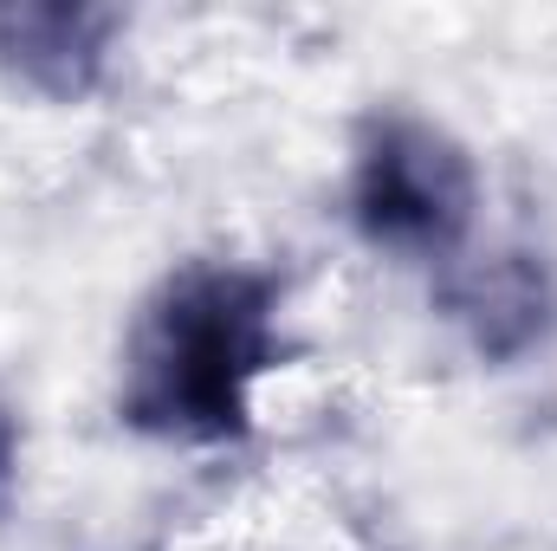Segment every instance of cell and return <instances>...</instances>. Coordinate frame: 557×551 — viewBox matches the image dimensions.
<instances>
[{"label":"cell","mask_w":557,"mask_h":551,"mask_svg":"<svg viewBox=\"0 0 557 551\" xmlns=\"http://www.w3.org/2000/svg\"><path fill=\"white\" fill-rule=\"evenodd\" d=\"M285 364V279L240 254H188L137 298L117 344V421L162 448H234Z\"/></svg>","instance_id":"obj_1"},{"label":"cell","mask_w":557,"mask_h":551,"mask_svg":"<svg viewBox=\"0 0 557 551\" xmlns=\"http://www.w3.org/2000/svg\"><path fill=\"white\" fill-rule=\"evenodd\" d=\"M344 215L370 254L454 267L480 221V162L421 111H370L350 143Z\"/></svg>","instance_id":"obj_2"},{"label":"cell","mask_w":557,"mask_h":551,"mask_svg":"<svg viewBox=\"0 0 557 551\" xmlns=\"http://www.w3.org/2000/svg\"><path fill=\"white\" fill-rule=\"evenodd\" d=\"M441 311L460 325V338L486 364H519L539 351L557 325V279L545 254L532 247H493V254H460L441 267Z\"/></svg>","instance_id":"obj_3"},{"label":"cell","mask_w":557,"mask_h":551,"mask_svg":"<svg viewBox=\"0 0 557 551\" xmlns=\"http://www.w3.org/2000/svg\"><path fill=\"white\" fill-rule=\"evenodd\" d=\"M124 13L85 0H0V72L52 105H85L117 52Z\"/></svg>","instance_id":"obj_4"},{"label":"cell","mask_w":557,"mask_h":551,"mask_svg":"<svg viewBox=\"0 0 557 551\" xmlns=\"http://www.w3.org/2000/svg\"><path fill=\"white\" fill-rule=\"evenodd\" d=\"M20 454H26V434H20V409L0 396V513L13 506L20 493Z\"/></svg>","instance_id":"obj_5"}]
</instances>
